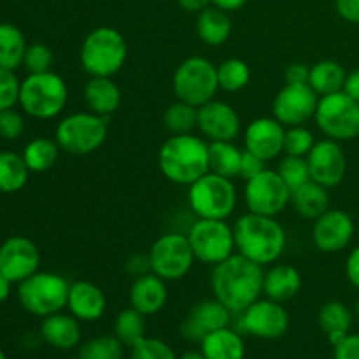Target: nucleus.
<instances>
[{"instance_id":"obj_1","label":"nucleus","mask_w":359,"mask_h":359,"mask_svg":"<svg viewBox=\"0 0 359 359\" xmlns=\"http://www.w3.org/2000/svg\"><path fill=\"white\" fill-rule=\"evenodd\" d=\"M265 270L262 265L235 252L212 266L210 290L214 298L231 314H241L263 294Z\"/></svg>"},{"instance_id":"obj_2","label":"nucleus","mask_w":359,"mask_h":359,"mask_svg":"<svg viewBox=\"0 0 359 359\" xmlns=\"http://www.w3.org/2000/svg\"><path fill=\"white\" fill-rule=\"evenodd\" d=\"M235 249L238 255L263 269L279 262L286 249V230L272 216L248 212L233 224Z\"/></svg>"},{"instance_id":"obj_3","label":"nucleus","mask_w":359,"mask_h":359,"mask_svg":"<svg viewBox=\"0 0 359 359\" xmlns=\"http://www.w3.org/2000/svg\"><path fill=\"white\" fill-rule=\"evenodd\" d=\"M158 165L170 182L191 186L209 172V140L195 133L170 135L161 144Z\"/></svg>"},{"instance_id":"obj_4","label":"nucleus","mask_w":359,"mask_h":359,"mask_svg":"<svg viewBox=\"0 0 359 359\" xmlns=\"http://www.w3.org/2000/svg\"><path fill=\"white\" fill-rule=\"evenodd\" d=\"M128 42L112 27H97L81 44V67L90 77H112L125 67Z\"/></svg>"},{"instance_id":"obj_5","label":"nucleus","mask_w":359,"mask_h":359,"mask_svg":"<svg viewBox=\"0 0 359 359\" xmlns=\"http://www.w3.org/2000/svg\"><path fill=\"white\" fill-rule=\"evenodd\" d=\"M69 102V86L56 72L28 74L21 81L20 107L30 118L55 119L63 112Z\"/></svg>"},{"instance_id":"obj_6","label":"nucleus","mask_w":359,"mask_h":359,"mask_svg":"<svg viewBox=\"0 0 359 359\" xmlns=\"http://www.w3.org/2000/svg\"><path fill=\"white\" fill-rule=\"evenodd\" d=\"M109 133L105 116L91 111L72 112L60 119L55 130V140L60 149L74 156H88L104 146Z\"/></svg>"},{"instance_id":"obj_7","label":"nucleus","mask_w":359,"mask_h":359,"mask_svg":"<svg viewBox=\"0 0 359 359\" xmlns=\"http://www.w3.org/2000/svg\"><path fill=\"white\" fill-rule=\"evenodd\" d=\"M237 188L233 179L214 172L188 186V205L200 219H228L237 207Z\"/></svg>"},{"instance_id":"obj_8","label":"nucleus","mask_w":359,"mask_h":359,"mask_svg":"<svg viewBox=\"0 0 359 359\" xmlns=\"http://www.w3.org/2000/svg\"><path fill=\"white\" fill-rule=\"evenodd\" d=\"M70 284L63 276L55 272H35L18 284V300L32 316L48 318L62 312L69 302Z\"/></svg>"},{"instance_id":"obj_9","label":"nucleus","mask_w":359,"mask_h":359,"mask_svg":"<svg viewBox=\"0 0 359 359\" xmlns=\"http://www.w3.org/2000/svg\"><path fill=\"white\" fill-rule=\"evenodd\" d=\"M172 90L177 100L195 107L214 100L219 91L217 65L203 56H189L175 69L172 77Z\"/></svg>"},{"instance_id":"obj_10","label":"nucleus","mask_w":359,"mask_h":359,"mask_svg":"<svg viewBox=\"0 0 359 359\" xmlns=\"http://www.w3.org/2000/svg\"><path fill=\"white\" fill-rule=\"evenodd\" d=\"M314 121L326 139L349 142L359 137V104L346 91L319 98Z\"/></svg>"},{"instance_id":"obj_11","label":"nucleus","mask_w":359,"mask_h":359,"mask_svg":"<svg viewBox=\"0 0 359 359\" xmlns=\"http://www.w3.org/2000/svg\"><path fill=\"white\" fill-rule=\"evenodd\" d=\"M186 237L191 245L195 259L203 265L216 266L217 263L224 262L237 252L233 226H230L226 219L196 217V221L189 224Z\"/></svg>"},{"instance_id":"obj_12","label":"nucleus","mask_w":359,"mask_h":359,"mask_svg":"<svg viewBox=\"0 0 359 359\" xmlns=\"http://www.w3.org/2000/svg\"><path fill=\"white\" fill-rule=\"evenodd\" d=\"M147 255H149L151 272L167 283H174L188 276L189 270L193 269V263L196 262L188 237L181 231H168L160 235L153 242Z\"/></svg>"},{"instance_id":"obj_13","label":"nucleus","mask_w":359,"mask_h":359,"mask_svg":"<svg viewBox=\"0 0 359 359\" xmlns=\"http://www.w3.org/2000/svg\"><path fill=\"white\" fill-rule=\"evenodd\" d=\"M244 202L249 212L276 217L291 203V189L272 168L245 181Z\"/></svg>"},{"instance_id":"obj_14","label":"nucleus","mask_w":359,"mask_h":359,"mask_svg":"<svg viewBox=\"0 0 359 359\" xmlns=\"http://www.w3.org/2000/svg\"><path fill=\"white\" fill-rule=\"evenodd\" d=\"M241 330L248 335L262 340H277L286 335L290 328V314L283 304L270 298H258L241 312Z\"/></svg>"},{"instance_id":"obj_15","label":"nucleus","mask_w":359,"mask_h":359,"mask_svg":"<svg viewBox=\"0 0 359 359\" xmlns=\"http://www.w3.org/2000/svg\"><path fill=\"white\" fill-rule=\"evenodd\" d=\"M319 98L311 84H286L273 98L272 114L286 128L305 125L314 119Z\"/></svg>"},{"instance_id":"obj_16","label":"nucleus","mask_w":359,"mask_h":359,"mask_svg":"<svg viewBox=\"0 0 359 359\" xmlns=\"http://www.w3.org/2000/svg\"><path fill=\"white\" fill-rule=\"evenodd\" d=\"M41 266V251L34 241L14 235L0 245V273L13 284L23 283Z\"/></svg>"},{"instance_id":"obj_17","label":"nucleus","mask_w":359,"mask_h":359,"mask_svg":"<svg viewBox=\"0 0 359 359\" xmlns=\"http://www.w3.org/2000/svg\"><path fill=\"white\" fill-rule=\"evenodd\" d=\"M356 233L353 216L342 209H328L314 221L312 242L321 252H340L349 248Z\"/></svg>"},{"instance_id":"obj_18","label":"nucleus","mask_w":359,"mask_h":359,"mask_svg":"<svg viewBox=\"0 0 359 359\" xmlns=\"http://www.w3.org/2000/svg\"><path fill=\"white\" fill-rule=\"evenodd\" d=\"M307 163L312 181L319 182L325 188H335L346 179L347 156L337 140L326 137L316 140L314 147L307 154Z\"/></svg>"},{"instance_id":"obj_19","label":"nucleus","mask_w":359,"mask_h":359,"mask_svg":"<svg viewBox=\"0 0 359 359\" xmlns=\"http://www.w3.org/2000/svg\"><path fill=\"white\" fill-rule=\"evenodd\" d=\"M241 128V116L228 102L214 98L198 107V132L209 142L235 140Z\"/></svg>"},{"instance_id":"obj_20","label":"nucleus","mask_w":359,"mask_h":359,"mask_svg":"<svg viewBox=\"0 0 359 359\" xmlns=\"http://www.w3.org/2000/svg\"><path fill=\"white\" fill-rule=\"evenodd\" d=\"M284 133L286 126L273 116L252 119L244 130V149L269 163L284 153Z\"/></svg>"},{"instance_id":"obj_21","label":"nucleus","mask_w":359,"mask_h":359,"mask_svg":"<svg viewBox=\"0 0 359 359\" xmlns=\"http://www.w3.org/2000/svg\"><path fill=\"white\" fill-rule=\"evenodd\" d=\"M231 312L216 298L202 300L191 307L181 325V335L189 342H202L209 333L230 326Z\"/></svg>"},{"instance_id":"obj_22","label":"nucleus","mask_w":359,"mask_h":359,"mask_svg":"<svg viewBox=\"0 0 359 359\" xmlns=\"http://www.w3.org/2000/svg\"><path fill=\"white\" fill-rule=\"evenodd\" d=\"M67 309L81 323H95L105 314L107 298L97 284L90 280H77L70 284Z\"/></svg>"},{"instance_id":"obj_23","label":"nucleus","mask_w":359,"mask_h":359,"mask_svg":"<svg viewBox=\"0 0 359 359\" xmlns=\"http://www.w3.org/2000/svg\"><path fill=\"white\" fill-rule=\"evenodd\" d=\"M168 287L167 280L149 272L135 277L130 287V307L144 316H154L167 305Z\"/></svg>"},{"instance_id":"obj_24","label":"nucleus","mask_w":359,"mask_h":359,"mask_svg":"<svg viewBox=\"0 0 359 359\" xmlns=\"http://www.w3.org/2000/svg\"><path fill=\"white\" fill-rule=\"evenodd\" d=\"M41 337L48 346L55 347V349H72V347L79 346L81 339H83L81 321L74 318L70 312L69 314L56 312L48 318H42Z\"/></svg>"},{"instance_id":"obj_25","label":"nucleus","mask_w":359,"mask_h":359,"mask_svg":"<svg viewBox=\"0 0 359 359\" xmlns=\"http://www.w3.org/2000/svg\"><path fill=\"white\" fill-rule=\"evenodd\" d=\"M302 290V273L287 263H273L265 272L263 294L279 304L293 300Z\"/></svg>"},{"instance_id":"obj_26","label":"nucleus","mask_w":359,"mask_h":359,"mask_svg":"<svg viewBox=\"0 0 359 359\" xmlns=\"http://www.w3.org/2000/svg\"><path fill=\"white\" fill-rule=\"evenodd\" d=\"M88 111L109 118L121 105V90L112 77H90L83 90Z\"/></svg>"},{"instance_id":"obj_27","label":"nucleus","mask_w":359,"mask_h":359,"mask_svg":"<svg viewBox=\"0 0 359 359\" xmlns=\"http://www.w3.org/2000/svg\"><path fill=\"white\" fill-rule=\"evenodd\" d=\"M318 323L328 342L332 346H337L340 340H344L351 333L354 323V312L344 302L330 300L319 309Z\"/></svg>"},{"instance_id":"obj_28","label":"nucleus","mask_w":359,"mask_h":359,"mask_svg":"<svg viewBox=\"0 0 359 359\" xmlns=\"http://www.w3.org/2000/svg\"><path fill=\"white\" fill-rule=\"evenodd\" d=\"M200 351L207 359H244L245 344L237 330L224 326L209 333L200 342Z\"/></svg>"},{"instance_id":"obj_29","label":"nucleus","mask_w":359,"mask_h":359,"mask_svg":"<svg viewBox=\"0 0 359 359\" xmlns=\"http://www.w3.org/2000/svg\"><path fill=\"white\" fill-rule=\"evenodd\" d=\"M196 34L198 39L207 46H223L231 35V20L226 11L216 6H209L198 13L196 18Z\"/></svg>"},{"instance_id":"obj_30","label":"nucleus","mask_w":359,"mask_h":359,"mask_svg":"<svg viewBox=\"0 0 359 359\" xmlns=\"http://www.w3.org/2000/svg\"><path fill=\"white\" fill-rule=\"evenodd\" d=\"M291 203L304 219L316 221L321 214H325L330 209L328 188L311 179L305 184H302L300 188L291 191Z\"/></svg>"},{"instance_id":"obj_31","label":"nucleus","mask_w":359,"mask_h":359,"mask_svg":"<svg viewBox=\"0 0 359 359\" xmlns=\"http://www.w3.org/2000/svg\"><path fill=\"white\" fill-rule=\"evenodd\" d=\"M347 70L344 69L342 63L335 60H321L311 67V76H309V84L319 97L344 91L347 79Z\"/></svg>"},{"instance_id":"obj_32","label":"nucleus","mask_w":359,"mask_h":359,"mask_svg":"<svg viewBox=\"0 0 359 359\" xmlns=\"http://www.w3.org/2000/svg\"><path fill=\"white\" fill-rule=\"evenodd\" d=\"M242 153L244 149L235 146L233 140L209 142V172L228 179L238 177Z\"/></svg>"},{"instance_id":"obj_33","label":"nucleus","mask_w":359,"mask_h":359,"mask_svg":"<svg viewBox=\"0 0 359 359\" xmlns=\"http://www.w3.org/2000/svg\"><path fill=\"white\" fill-rule=\"evenodd\" d=\"M27 39L23 32L11 23H0V67L7 70H16L23 65L27 53Z\"/></svg>"},{"instance_id":"obj_34","label":"nucleus","mask_w":359,"mask_h":359,"mask_svg":"<svg viewBox=\"0 0 359 359\" xmlns=\"http://www.w3.org/2000/svg\"><path fill=\"white\" fill-rule=\"evenodd\" d=\"M60 146L55 139H48V137H37L32 139L30 142L25 146L23 149V160L27 163L28 170L35 172V174H42L48 172L49 168L55 167L60 156Z\"/></svg>"},{"instance_id":"obj_35","label":"nucleus","mask_w":359,"mask_h":359,"mask_svg":"<svg viewBox=\"0 0 359 359\" xmlns=\"http://www.w3.org/2000/svg\"><path fill=\"white\" fill-rule=\"evenodd\" d=\"M28 170L23 156L11 151L0 153V193H18L27 186Z\"/></svg>"},{"instance_id":"obj_36","label":"nucleus","mask_w":359,"mask_h":359,"mask_svg":"<svg viewBox=\"0 0 359 359\" xmlns=\"http://www.w3.org/2000/svg\"><path fill=\"white\" fill-rule=\"evenodd\" d=\"M163 126L170 132V135L195 133V130H198V107L175 100L165 111Z\"/></svg>"},{"instance_id":"obj_37","label":"nucleus","mask_w":359,"mask_h":359,"mask_svg":"<svg viewBox=\"0 0 359 359\" xmlns=\"http://www.w3.org/2000/svg\"><path fill=\"white\" fill-rule=\"evenodd\" d=\"M114 335L125 347H133L146 337V316L133 307L121 311L116 316Z\"/></svg>"},{"instance_id":"obj_38","label":"nucleus","mask_w":359,"mask_h":359,"mask_svg":"<svg viewBox=\"0 0 359 359\" xmlns=\"http://www.w3.org/2000/svg\"><path fill=\"white\" fill-rule=\"evenodd\" d=\"M217 83L219 90L226 93H237L251 83V69L241 58L223 60L217 65Z\"/></svg>"},{"instance_id":"obj_39","label":"nucleus","mask_w":359,"mask_h":359,"mask_svg":"<svg viewBox=\"0 0 359 359\" xmlns=\"http://www.w3.org/2000/svg\"><path fill=\"white\" fill-rule=\"evenodd\" d=\"M125 346L116 335H102L83 342L79 347V358L83 359H123Z\"/></svg>"},{"instance_id":"obj_40","label":"nucleus","mask_w":359,"mask_h":359,"mask_svg":"<svg viewBox=\"0 0 359 359\" xmlns=\"http://www.w3.org/2000/svg\"><path fill=\"white\" fill-rule=\"evenodd\" d=\"M279 172V175L283 177V181L286 182L287 188L291 191H294L297 188H300L302 184H305L307 181H311V170H309L307 158L302 156H284L279 161L276 168Z\"/></svg>"},{"instance_id":"obj_41","label":"nucleus","mask_w":359,"mask_h":359,"mask_svg":"<svg viewBox=\"0 0 359 359\" xmlns=\"http://www.w3.org/2000/svg\"><path fill=\"white\" fill-rule=\"evenodd\" d=\"M314 144V133L305 125L287 126L286 128V133H284V154H287V156L307 158Z\"/></svg>"},{"instance_id":"obj_42","label":"nucleus","mask_w":359,"mask_h":359,"mask_svg":"<svg viewBox=\"0 0 359 359\" xmlns=\"http://www.w3.org/2000/svg\"><path fill=\"white\" fill-rule=\"evenodd\" d=\"M130 349H132L130 359H177L174 349L160 339L144 337L139 344H135Z\"/></svg>"},{"instance_id":"obj_43","label":"nucleus","mask_w":359,"mask_h":359,"mask_svg":"<svg viewBox=\"0 0 359 359\" xmlns=\"http://www.w3.org/2000/svg\"><path fill=\"white\" fill-rule=\"evenodd\" d=\"M55 62V55H53L51 48L41 42H35L27 48L25 53L23 65L28 70V74H41V72H49Z\"/></svg>"},{"instance_id":"obj_44","label":"nucleus","mask_w":359,"mask_h":359,"mask_svg":"<svg viewBox=\"0 0 359 359\" xmlns=\"http://www.w3.org/2000/svg\"><path fill=\"white\" fill-rule=\"evenodd\" d=\"M21 81L18 79L14 70H7L0 67V111L11 109L20 100Z\"/></svg>"},{"instance_id":"obj_45","label":"nucleus","mask_w":359,"mask_h":359,"mask_svg":"<svg viewBox=\"0 0 359 359\" xmlns=\"http://www.w3.org/2000/svg\"><path fill=\"white\" fill-rule=\"evenodd\" d=\"M23 132L25 119L20 112L14 111V107L0 111V139L16 140L23 135Z\"/></svg>"},{"instance_id":"obj_46","label":"nucleus","mask_w":359,"mask_h":359,"mask_svg":"<svg viewBox=\"0 0 359 359\" xmlns=\"http://www.w3.org/2000/svg\"><path fill=\"white\" fill-rule=\"evenodd\" d=\"M266 168V161L262 160L256 154L249 153V151L244 149L241 160V170H238V177L244 179V181H249V179L256 177L258 174H262Z\"/></svg>"},{"instance_id":"obj_47","label":"nucleus","mask_w":359,"mask_h":359,"mask_svg":"<svg viewBox=\"0 0 359 359\" xmlns=\"http://www.w3.org/2000/svg\"><path fill=\"white\" fill-rule=\"evenodd\" d=\"M333 359H359V333H349L333 346Z\"/></svg>"},{"instance_id":"obj_48","label":"nucleus","mask_w":359,"mask_h":359,"mask_svg":"<svg viewBox=\"0 0 359 359\" xmlns=\"http://www.w3.org/2000/svg\"><path fill=\"white\" fill-rule=\"evenodd\" d=\"M309 76H311V67L302 62L291 63L284 70L286 84H309Z\"/></svg>"},{"instance_id":"obj_49","label":"nucleus","mask_w":359,"mask_h":359,"mask_svg":"<svg viewBox=\"0 0 359 359\" xmlns=\"http://www.w3.org/2000/svg\"><path fill=\"white\" fill-rule=\"evenodd\" d=\"M125 270L130 276L135 279V277L146 276L151 272V262L149 255H133L130 256L128 262L125 263Z\"/></svg>"},{"instance_id":"obj_50","label":"nucleus","mask_w":359,"mask_h":359,"mask_svg":"<svg viewBox=\"0 0 359 359\" xmlns=\"http://www.w3.org/2000/svg\"><path fill=\"white\" fill-rule=\"evenodd\" d=\"M335 9L342 20L359 25V0H335Z\"/></svg>"},{"instance_id":"obj_51","label":"nucleus","mask_w":359,"mask_h":359,"mask_svg":"<svg viewBox=\"0 0 359 359\" xmlns=\"http://www.w3.org/2000/svg\"><path fill=\"white\" fill-rule=\"evenodd\" d=\"M346 277L351 286L359 291V245L349 252L346 259Z\"/></svg>"},{"instance_id":"obj_52","label":"nucleus","mask_w":359,"mask_h":359,"mask_svg":"<svg viewBox=\"0 0 359 359\" xmlns=\"http://www.w3.org/2000/svg\"><path fill=\"white\" fill-rule=\"evenodd\" d=\"M344 91H346V93L349 95L351 98H354V100H356L359 104V69L351 70V72L347 74Z\"/></svg>"},{"instance_id":"obj_53","label":"nucleus","mask_w":359,"mask_h":359,"mask_svg":"<svg viewBox=\"0 0 359 359\" xmlns=\"http://www.w3.org/2000/svg\"><path fill=\"white\" fill-rule=\"evenodd\" d=\"M179 6L186 11V13H202L203 9L212 4V0H177Z\"/></svg>"},{"instance_id":"obj_54","label":"nucleus","mask_w":359,"mask_h":359,"mask_svg":"<svg viewBox=\"0 0 359 359\" xmlns=\"http://www.w3.org/2000/svg\"><path fill=\"white\" fill-rule=\"evenodd\" d=\"M248 2L249 0H212V6L219 7V9L230 13V11L241 9V7H244Z\"/></svg>"},{"instance_id":"obj_55","label":"nucleus","mask_w":359,"mask_h":359,"mask_svg":"<svg viewBox=\"0 0 359 359\" xmlns=\"http://www.w3.org/2000/svg\"><path fill=\"white\" fill-rule=\"evenodd\" d=\"M11 286H13V283H11L6 276H2V273H0V305H2L7 298H9Z\"/></svg>"},{"instance_id":"obj_56","label":"nucleus","mask_w":359,"mask_h":359,"mask_svg":"<svg viewBox=\"0 0 359 359\" xmlns=\"http://www.w3.org/2000/svg\"><path fill=\"white\" fill-rule=\"evenodd\" d=\"M179 359H207L202 351H186Z\"/></svg>"},{"instance_id":"obj_57","label":"nucleus","mask_w":359,"mask_h":359,"mask_svg":"<svg viewBox=\"0 0 359 359\" xmlns=\"http://www.w3.org/2000/svg\"><path fill=\"white\" fill-rule=\"evenodd\" d=\"M354 316L359 319V298L356 300V305H354Z\"/></svg>"},{"instance_id":"obj_58","label":"nucleus","mask_w":359,"mask_h":359,"mask_svg":"<svg viewBox=\"0 0 359 359\" xmlns=\"http://www.w3.org/2000/svg\"><path fill=\"white\" fill-rule=\"evenodd\" d=\"M0 359H7V358H6V354L2 353V349H0Z\"/></svg>"},{"instance_id":"obj_59","label":"nucleus","mask_w":359,"mask_h":359,"mask_svg":"<svg viewBox=\"0 0 359 359\" xmlns=\"http://www.w3.org/2000/svg\"><path fill=\"white\" fill-rule=\"evenodd\" d=\"M72 359H83V358H72Z\"/></svg>"}]
</instances>
